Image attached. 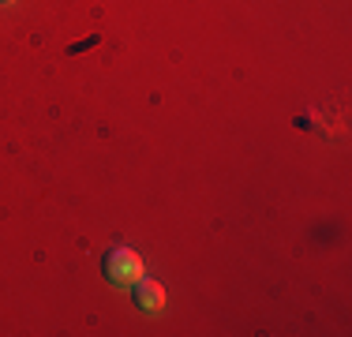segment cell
I'll list each match as a JSON object with an SVG mask.
<instances>
[{
    "label": "cell",
    "mask_w": 352,
    "mask_h": 337,
    "mask_svg": "<svg viewBox=\"0 0 352 337\" xmlns=\"http://www.w3.org/2000/svg\"><path fill=\"white\" fill-rule=\"evenodd\" d=\"M102 270H105L109 285L124 289V285H135L139 277H142V259H139L131 248H113V251L102 259Z\"/></svg>",
    "instance_id": "obj_1"
},
{
    "label": "cell",
    "mask_w": 352,
    "mask_h": 337,
    "mask_svg": "<svg viewBox=\"0 0 352 337\" xmlns=\"http://www.w3.org/2000/svg\"><path fill=\"white\" fill-rule=\"evenodd\" d=\"M135 303L142 311H150V315H157V311L165 307V289L154 281V277H139L135 281Z\"/></svg>",
    "instance_id": "obj_2"
},
{
    "label": "cell",
    "mask_w": 352,
    "mask_h": 337,
    "mask_svg": "<svg viewBox=\"0 0 352 337\" xmlns=\"http://www.w3.org/2000/svg\"><path fill=\"white\" fill-rule=\"evenodd\" d=\"M0 4H15V0H0Z\"/></svg>",
    "instance_id": "obj_3"
}]
</instances>
